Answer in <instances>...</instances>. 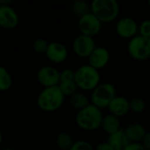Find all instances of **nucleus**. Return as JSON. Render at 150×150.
<instances>
[{
	"instance_id": "nucleus-1",
	"label": "nucleus",
	"mask_w": 150,
	"mask_h": 150,
	"mask_svg": "<svg viewBox=\"0 0 150 150\" xmlns=\"http://www.w3.org/2000/svg\"><path fill=\"white\" fill-rule=\"evenodd\" d=\"M103 117L101 110L91 104L84 109L77 112L76 123L79 128L84 131H95L101 127Z\"/></svg>"
},
{
	"instance_id": "nucleus-2",
	"label": "nucleus",
	"mask_w": 150,
	"mask_h": 150,
	"mask_svg": "<svg viewBox=\"0 0 150 150\" xmlns=\"http://www.w3.org/2000/svg\"><path fill=\"white\" fill-rule=\"evenodd\" d=\"M64 98L58 85L44 88L38 95L37 105L44 112H54L62 106Z\"/></svg>"
},
{
	"instance_id": "nucleus-3",
	"label": "nucleus",
	"mask_w": 150,
	"mask_h": 150,
	"mask_svg": "<svg viewBox=\"0 0 150 150\" xmlns=\"http://www.w3.org/2000/svg\"><path fill=\"white\" fill-rule=\"evenodd\" d=\"M99 70L94 69L89 64L82 65L75 69L74 81L78 89L92 91L100 83Z\"/></svg>"
},
{
	"instance_id": "nucleus-4",
	"label": "nucleus",
	"mask_w": 150,
	"mask_h": 150,
	"mask_svg": "<svg viewBox=\"0 0 150 150\" xmlns=\"http://www.w3.org/2000/svg\"><path fill=\"white\" fill-rule=\"evenodd\" d=\"M91 12L101 23H110L118 18L120 4L116 0H94L91 3Z\"/></svg>"
},
{
	"instance_id": "nucleus-5",
	"label": "nucleus",
	"mask_w": 150,
	"mask_h": 150,
	"mask_svg": "<svg viewBox=\"0 0 150 150\" xmlns=\"http://www.w3.org/2000/svg\"><path fill=\"white\" fill-rule=\"evenodd\" d=\"M116 88L111 83H100L91 94V104L100 110L108 108L112 100L116 97Z\"/></svg>"
},
{
	"instance_id": "nucleus-6",
	"label": "nucleus",
	"mask_w": 150,
	"mask_h": 150,
	"mask_svg": "<svg viewBox=\"0 0 150 150\" xmlns=\"http://www.w3.org/2000/svg\"><path fill=\"white\" fill-rule=\"evenodd\" d=\"M129 55L136 61H146L150 58L149 39L136 35L132 38L127 45Z\"/></svg>"
},
{
	"instance_id": "nucleus-7",
	"label": "nucleus",
	"mask_w": 150,
	"mask_h": 150,
	"mask_svg": "<svg viewBox=\"0 0 150 150\" xmlns=\"http://www.w3.org/2000/svg\"><path fill=\"white\" fill-rule=\"evenodd\" d=\"M102 23L91 12L81 17L78 20V29L80 34L94 38L101 30Z\"/></svg>"
},
{
	"instance_id": "nucleus-8",
	"label": "nucleus",
	"mask_w": 150,
	"mask_h": 150,
	"mask_svg": "<svg viewBox=\"0 0 150 150\" xmlns=\"http://www.w3.org/2000/svg\"><path fill=\"white\" fill-rule=\"evenodd\" d=\"M72 48L78 57L88 59L92 51L96 48L95 40L92 37L79 34L74 39Z\"/></svg>"
},
{
	"instance_id": "nucleus-9",
	"label": "nucleus",
	"mask_w": 150,
	"mask_h": 150,
	"mask_svg": "<svg viewBox=\"0 0 150 150\" xmlns=\"http://www.w3.org/2000/svg\"><path fill=\"white\" fill-rule=\"evenodd\" d=\"M37 80L44 88L57 86L60 83V71L54 66L40 67L36 74Z\"/></svg>"
},
{
	"instance_id": "nucleus-10",
	"label": "nucleus",
	"mask_w": 150,
	"mask_h": 150,
	"mask_svg": "<svg viewBox=\"0 0 150 150\" xmlns=\"http://www.w3.org/2000/svg\"><path fill=\"white\" fill-rule=\"evenodd\" d=\"M115 29L120 37L131 40L137 35L139 32V25L133 18L124 17L117 21Z\"/></svg>"
},
{
	"instance_id": "nucleus-11",
	"label": "nucleus",
	"mask_w": 150,
	"mask_h": 150,
	"mask_svg": "<svg viewBox=\"0 0 150 150\" xmlns=\"http://www.w3.org/2000/svg\"><path fill=\"white\" fill-rule=\"evenodd\" d=\"M68 48L60 41H51L45 53L47 58L54 63H62L68 57Z\"/></svg>"
},
{
	"instance_id": "nucleus-12",
	"label": "nucleus",
	"mask_w": 150,
	"mask_h": 150,
	"mask_svg": "<svg viewBox=\"0 0 150 150\" xmlns=\"http://www.w3.org/2000/svg\"><path fill=\"white\" fill-rule=\"evenodd\" d=\"M17 11L11 5H0V26L4 29H13L18 24Z\"/></svg>"
},
{
	"instance_id": "nucleus-13",
	"label": "nucleus",
	"mask_w": 150,
	"mask_h": 150,
	"mask_svg": "<svg viewBox=\"0 0 150 150\" xmlns=\"http://www.w3.org/2000/svg\"><path fill=\"white\" fill-rule=\"evenodd\" d=\"M110 61V53L104 47H96L88 58L89 65L99 70L105 68Z\"/></svg>"
},
{
	"instance_id": "nucleus-14",
	"label": "nucleus",
	"mask_w": 150,
	"mask_h": 150,
	"mask_svg": "<svg viewBox=\"0 0 150 150\" xmlns=\"http://www.w3.org/2000/svg\"><path fill=\"white\" fill-rule=\"evenodd\" d=\"M110 114L118 118L126 116L130 112V101L122 96H116L108 106Z\"/></svg>"
},
{
	"instance_id": "nucleus-15",
	"label": "nucleus",
	"mask_w": 150,
	"mask_h": 150,
	"mask_svg": "<svg viewBox=\"0 0 150 150\" xmlns=\"http://www.w3.org/2000/svg\"><path fill=\"white\" fill-rule=\"evenodd\" d=\"M125 134L130 142L141 143L142 142L144 137L146 136L147 130L143 125L140 123H131L128 124L124 129Z\"/></svg>"
},
{
	"instance_id": "nucleus-16",
	"label": "nucleus",
	"mask_w": 150,
	"mask_h": 150,
	"mask_svg": "<svg viewBox=\"0 0 150 150\" xmlns=\"http://www.w3.org/2000/svg\"><path fill=\"white\" fill-rule=\"evenodd\" d=\"M101 128L108 136L117 133L118 131L122 129L120 118L110 113L105 115L103 117V120L101 123Z\"/></svg>"
},
{
	"instance_id": "nucleus-17",
	"label": "nucleus",
	"mask_w": 150,
	"mask_h": 150,
	"mask_svg": "<svg viewBox=\"0 0 150 150\" xmlns=\"http://www.w3.org/2000/svg\"><path fill=\"white\" fill-rule=\"evenodd\" d=\"M107 142L112 147L114 150H124L130 143L128 141L124 129H120L117 133L108 136Z\"/></svg>"
},
{
	"instance_id": "nucleus-18",
	"label": "nucleus",
	"mask_w": 150,
	"mask_h": 150,
	"mask_svg": "<svg viewBox=\"0 0 150 150\" xmlns=\"http://www.w3.org/2000/svg\"><path fill=\"white\" fill-rule=\"evenodd\" d=\"M69 105L72 108L81 111L91 105V99L82 92H76L69 97Z\"/></svg>"
},
{
	"instance_id": "nucleus-19",
	"label": "nucleus",
	"mask_w": 150,
	"mask_h": 150,
	"mask_svg": "<svg viewBox=\"0 0 150 150\" xmlns=\"http://www.w3.org/2000/svg\"><path fill=\"white\" fill-rule=\"evenodd\" d=\"M74 140L70 134L67 132H61L55 138V143L59 149L70 150L74 144Z\"/></svg>"
},
{
	"instance_id": "nucleus-20",
	"label": "nucleus",
	"mask_w": 150,
	"mask_h": 150,
	"mask_svg": "<svg viewBox=\"0 0 150 150\" xmlns=\"http://www.w3.org/2000/svg\"><path fill=\"white\" fill-rule=\"evenodd\" d=\"M71 11L78 18L91 12V4L84 0H76L71 4Z\"/></svg>"
},
{
	"instance_id": "nucleus-21",
	"label": "nucleus",
	"mask_w": 150,
	"mask_h": 150,
	"mask_svg": "<svg viewBox=\"0 0 150 150\" xmlns=\"http://www.w3.org/2000/svg\"><path fill=\"white\" fill-rule=\"evenodd\" d=\"M12 85V77L9 70L0 66V91H8Z\"/></svg>"
},
{
	"instance_id": "nucleus-22",
	"label": "nucleus",
	"mask_w": 150,
	"mask_h": 150,
	"mask_svg": "<svg viewBox=\"0 0 150 150\" xmlns=\"http://www.w3.org/2000/svg\"><path fill=\"white\" fill-rule=\"evenodd\" d=\"M59 89L61 90V91L62 92V94L65 96H69L71 97L72 95H74L75 93L77 92V85L76 84L74 80L71 81H62L60 82L58 84Z\"/></svg>"
},
{
	"instance_id": "nucleus-23",
	"label": "nucleus",
	"mask_w": 150,
	"mask_h": 150,
	"mask_svg": "<svg viewBox=\"0 0 150 150\" xmlns=\"http://www.w3.org/2000/svg\"><path fill=\"white\" fill-rule=\"evenodd\" d=\"M146 102L143 98L136 97L130 100V111L134 113H142L146 109Z\"/></svg>"
},
{
	"instance_id": "nucleus-24",
	"label": "nucleus",
	"mask_w": 150,
	"mask_h": 150,
	"mask_svg": "<svg viewBox=\"0 0 150 150\" xmlns=\"http://www.w3.org/2000/svg\"><path fill=\"white\" fill-rule=\"evenodd\" d=\"M48 44H49V42L46 39L39 37L33 40L32 47H33V51H35L36 53H40V54L44 53L45 54L47 51V48L48 47Z\"/></svg>"
},
{
	"instance_id": "nucleus-25",
	"label": "nucleus",
	"mask_w": 150,
	"mask_h": 150,
	"mask_svg": "<svg viewBox=\"0 0 150 150\" xmlns=\"http://www.w3.org/2000/svg\"><path fill=\"white\" fill-rule=\"evenodd\" d=\"M70 150H95V148L87 141L79 140L74 142Z\"/></svg>"
},
{
	"instance_id": "nucleus-26",
	"label": "nucleus",
	"mask_w": 150,
	"mask_h": 150,
	"mask_svg": "<svg viewBox=\"0 0 150 150\" xmlns=\"http://www.w3.org/2000/svg\"><path fill=\"white\" fill-rule=\"evenodd\" d=\"M139 35L145 37V38H150V19L143 20L139 25Z\"/></svg>"
},
{
	"instance_id": "nucleus-27",
	"label": "nucleus",
	"mask_w": 150,
	"mask_h": 150,
	"mask_svg": "<svg viewBox=\"0 0 150 150\" xmlns=\"http://www.w3.org/2000/svg\"><path fill=\"white\" fill-rule=\"evenodd\" d=\"M75 77V69L70 68H65L60 71V82L62 81H71Z\"/></svg>"
},
{
	"instance_id": "nucleus-28",
	"label": "nucleus",
	"mask_w": 150,
	"mask_h": 150,
	"mask_svg": "<svg viewBox=\"0 0 150 150\" xmlns=\"http://www.w3.org/2000/svg\"><path fill=\"white\" fill-rule=\"evenodd\" d=\"M124 150H146L142 143H134V142H130Z\"/></svg>"
},
{
	"instance_id": "nucleus-29",
	"label": "nucleus",
	"mask_w": 150,
	"mask_h": 150,
	"mask_svg": "<svg viewBox=\"0 0 150 150\" xmlns=\"http://www.w3.org/2000/svg\"><path fill=\"white\" fill-rule=\"evenodd\" d=\"M95 150H114L112 149V147L106 142H102L99 143L96 148Z\"/></svg>"
},
{
	"instance_id": "nucleus-30",
	"label": "nucleus",
	"mask_w": 150,
	"mask_h": 150,
	"mask_svg": "<svg viewBox=\"0 0 150 150\" xmlns=\"http://www.w3.org/2000/svg\"><path fill=\"white\" fill-rule=\"evenodd\" d=\"M142 143L144 146L145 149L150 150V131L149 132H147L146 136L144 137V139H143Z\"/></svg>"
},
{
	"instance_id": "nucleus-31",
	"label": "nucleus",
	"mask_w": 150,
	"mask_h": 150,
	"mask_svg": "<svg viewBox=\"0 0 150 150\" xmlns=\"http://www.w3.org/2000/svg\"><path fill=\"white\" fill-rule=\"evenodd\" d=\"M12 0H0V5H11Z\"/></svg>"
},
{
	"instance_id": "nucleus-32",
	"label": "nucleus",
	"mask_w": 150,
	"mask_h": 150,
	"mask_svg": "<svg viewBox=\"0 0 150 150\" xmlns=\"http://www.w3.org/2000/svg\"><path fill=\"white\" fill-rule=\"evenodd\" d=\"M2 142H3V134H2V132L0 131V145L2 143Z\"/></svg>"
},
{
	"instance_id": "nucleus-33",
	"label": "nucleus",
	"mask_w": 150,
	"mask_h": 150,
	"mask_svg": "<svg viewBox=\"0 0 150 150\" xmlns=\"http://www.w3.org/2000/svg\"><path fill=\"white\" fill-rule=\"evenodd\" d=\"M1 150H13V149H11V148H4V149H1Z\"/></svg>"
},
{
	"instance_id": "nucleus-34",
	"label": "nucleus",
	"mask_w": 150,
	"mask_h": 150,
	"mask_svg": "<svg viewBox=\"0 0 150 150\" xmlns=\"http://www.w3.org/2000/svg\"><path fill=\"white\" fill-rule=\"evenodd\" d=\"M148 3H149V6H150V0L149 1V2H148Z\"/></svg>"
},
{
	"instance_id": "nucleus-35",
	"label": "nucleus",
	"mask_w": 150,
	"mask_h": 150,
	"mask_svg": "<svg viewBox=\"0 0 150 150\" xmlns=\"http://www.w3.org/2000/svg\"><path fill=\"white\" fill-rule=\"evenodd\" d=\"M149 41H150V38H149Z\"/></svg>"
}]
</instances>
